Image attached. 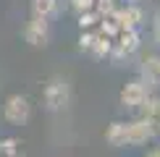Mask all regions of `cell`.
I'll use <instances>...</instances> for the list:
<instances>
[{"instance_id": "1", "label": "cell", "mask_w": 160, "mask_h": 157, "mask_svg": "<svg viewBox=\"0 0 160 157\" xmlns=\"http://www.w3.org/2000/svg\"><path fill=\"white\" fill-rule=\"evenodd\" d=\"M42 105L50 113H63L71 105V84L66 78H61V76L50 78L45 84V89H42Z\"/></svg>"}, {"instance_id": "2", "label": "cell", "mask_w": 160, "mask_h": 157, "mask_svg": "<svg viewBox=\"0 0 160 157\" xmlns=\"http://www.w3.org/2000/svg\"><path fill=\"white\" fill-rule=\"evenodd\" d=\"M150 94H152V87L144 81L142 76H137V78H131V81H126L121 87L118 105H121L123 110H139L144 102L150 100Z\"/></svg>"}, {"instance_id": "3", "label": "cell", "mask_w": 160, "mask_h": 157, "mask_svg": "<svg viewBox=\"0 0 160 157\" xmlns=\"http://www.w3.org/2000/svg\"><path fill=\"white\" fill-rule=\"evenodd\" d=\"M113 45H116V39H113V37H108L105 31H92V29H84V31H82V37H79V50L89 52V55L100 58V60L110 58Z\"/></svg>"}, {"instance_id": "4", "label": "cell", "mask_w": 160, "mask_h": 157, "mask_svg": "<svg viewBox=\"0 0 160 157\" xmlns=\"http://www.w3.org/2000/svg\"><path fill=\"white\" fill-rule=\"evenodd\" d=\"M142 47V34H139V29H123L121 34L116 37V45H113V52L110 58L113 60H129L134 52Z\"/></svg>"}, {"instance_id": "5", "label": "cell", "mask_w": 160, "mask_h": 157, "mask_svg": "<svg viewBox=\"0 0 160 157\" xmlns=\"http://www.w3.org/2000/svg\"><path fill=\"white\" fill-rule=\"evenodd\" d=\"M3 115H5V121H8V123H13V126H24V123L29 121V115H32V102H29V97H24V94H11L8 100H5Z\"/></svg>"}, {"instance_id": "6", "label": "cell", "mask_w": 160, "mask_h": 157, "mask_svg": "<svg viewBox=\"0 0 160 157\" xmlns=\"http://www.w3.org/2000/svg\"><path fill=\"white\" fill-rule=\"evenodd\" d=\"M24 42L32 47H45L50 42V21L39 16H29V21L24 24Z\"/></svg>"}, {"instance_id": "7", "label": "cell", "mask_w": 160, "mask_h": 157, "mask_svg": "<svg viewBox=\"0 0 160 157\" xmlns=\"http://www.w3.org/2000/svg\"><path fill=\"white\" fill-rule=\"evenodd\" d=\"M113 18L121 24V29H139L147 16H144V8L139 3H123L121 8L113 13Z\"/></svg>"}, {"instance_id": "8", "label": "cell", "mask_w": 160, "mask_h": 157, "mask_svg": "<svg viewBox=\"0 0 160 157\" xmlns=\"http://www.w3.org/2000/svg\"><path fill=\"white\" fill-rule=\"evenodd\" d=\"M126 136H129V147H147L150 141H155V134L142 118L126 121Z\"/></svg>"}, {"instance_id": "9", "label": "cell", "mask_w": 160, "mask_h": 157, "mask_svg": "<svg viewBox=\"0 0 160 157\" xmlns=\"http://www.w3.org/2000/svg\"><path fill=\"white\" fill-rule=\"evenodd\" d=\"M137 113H139V118H142V121L152 128L155 139H160V97H158V94H150V100L144 102Z\"/></svg>"}, {"instance_id": "10", "label": "cell", "mask_w": 160, "mask_h": 157, "mask_svg": "<svg viewBox=\"0 0 160 157\" xmlns=\"http://www.w3.org/2000/svg\"><path fill=\"white\" fill-rule=\"evenodd\" d=\"M139 76L150 84L152 89L160 87V52H150L139 60Z\"/></svg>"}, {"instance_id": "11", "label": "cell", "mask_w": 160, "mask_h": 157, "mask_svg": "<svg viewBox=\"0 0 160 157\" xmlns=\"http://www.w3.org/2000/svg\"><path fill=\"white\" fill-rule=\"evenodd\" d=\"M29 11H32V16H39V18L52 21V18H58L63 13V5H61V0H32Z\"/></svg>"}, {"instance_id": "12", "label": "cell", "mask_w": 160, "mask_h": 157, "mask_svg": "<svg viewBox=\"0 0 160 157\" xmlns=\"http://www.w3.org/2000/svg\"><path fill=\"white\" fill-rule=\"evenodd\" d=\"M105 141L110 147L121 149V147H129V136H126V121H113L108 128H105Z\"/></svg>"}, {"instance_id": "13", "label": "cell", "mask_w": 160, "mask_h": 157, "mask_svg": "<svg viewBox=\"0 0 160 157\" xmlns=\"http://www.w3.org/2000/svg\"><path fill=\"white\" fill-rule=\"evenodd\" d=\"M123 3H126V0H95V8H97L100 16H113Z\"/></svg>"}, {"instance_id": "14", "label": "cell", "mask_w": 160, "mask_h": 157, "mask_svg": "<svg viewBox=\"0 0 160 157\" xmlns=\"http://www.w3.org/2000/svg\"><path fill=\"white\" fill-rule=\"evenodd\" d=\"M102 21V16L97 13V8H92V11H84V13H79V29H92L95 24Z\"/></svg>"}, {"instance_id": "15", "label": "cell", "mask_w": 160, "mask_h": 157, "mask_svg": "<svg viewBox=\"0 0 160 157\" xmlns=\"http://www.w3.org/2000/svg\"><path fill=\"white\" fill-rule=\"evenodd\" d=\"M150 37H152V42L160 47V8L152 13V18H150Z\"/></svg>"}, {"instance_id": "16", "label": "cell", "mask_w": 160, "mask_h": 157, "mask_svg": "<svg viewBox=\"0 0 160 157\" xmlns=\"http://www.w3.org/2000/svg\"><path fill=\"white\" fill-rule=\"evenodd\" d=\"M16 152H18V141L16 139H3V141H0V155L13 157Z\"/></svg>"}, {"instance_id": "17", "label": "cell", "mask_w": 160, "mask_h": 157, "mask_svg": "<svg viewBox=\"0 0 160 157\" xmlns=\"http://www.w3.org/2000/svg\"><path fill=\"white\" fill-rule=\"evenodd\" d=\"M68 5H71L76 13H84V11H92V8H95V0H68Z\"/></svg>"}, {"instance_id": "18", "label": "cell", "mask_w": 160, "mask_h": 157, "mask_svg": "<svg viewBox=\"0 0 160 157\" xmlns=\"http://www.w3.org/2000/svg\"><path fill=\"white\" fill-rule=\"evenodd\" d=\"M142 157H160V147H152V149H147Z\"/></svg>"}, {"instance_id": "19", "label": "cell", "mask_w": 160, "mask_h": 157, "mask_svg": "<svg viewBox=\"0 0 160 157\" xmlns=\"http://www.w3.org/2000/svg\"><path fill=\"white\" fill-rule=\"evenodd\" d=\"M126 3H139V5H142V3H144V0H126Z\"/></svg>"}]
</instances>
